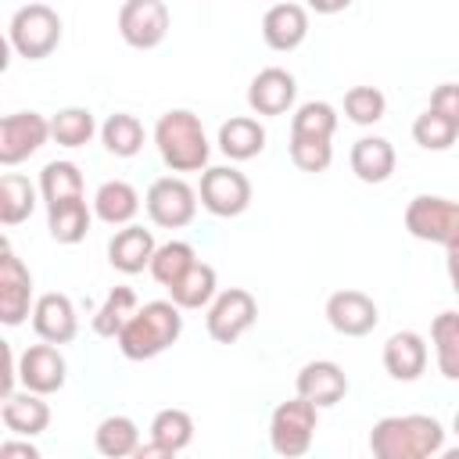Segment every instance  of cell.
Masks as SVG:
<instances>
[{"mask_svg": "<svg viewBox=\"0 0 459 459\" xmlns=\"http://www.w3.org/2000/svg\"><path fill=\"white\" fill-rule=\"evenodd\" d=\"M140 212V194L126 179H108L93 194V215L108 226H129Z\"/></svg>", "mask_w": 459, "mask_h": 459, "instance_id": "d4e9b609", "label": "cell"}, {"mask_svg": "<svg viewBox=\"0 0 459 459\" xmlns=\"http://www.w3.org/2000/svg\"><path fill=\"white\" fill-rule=\"evenodd\" d=\"M294 97H298V82H294V75L287 72V68H262L255 79H251V86H247V108L255 111V115H283V111H290L294 108Z\"/></svg>", "mask_w": 459, "mask_h": 459, "instance_id": "2e32d148", "label": "cell"}, {"mask_svg": "<svg viewBox=\"0 0 459 459\" xmlns=\"http://www.w3.org/2000/svg\"><path fill=\"white\" fill-rule=\"evenodd\" d=\"M215 294H219V276H215V269H212L208 262H201V258L169 287V298H172L179 308H186V312L208 308Z\"/></svg>", "mask_w": 459, "mask_h": 459, "instance_id": "484cf974", "label": "cell"}, {"mask_svg": "<svg viewBox=\"0 0 459 459\" xmlns=\"http://www.w3.org/2000/svg\"><path fill=\"white\" fill-rule=\"evenodd\" d=\"M39 197L47 204L82 197V172L75 161H47L39 172Z\"/></svg>", "mask_w": 459, "mask_h": 459, "instance_id": "d6a6232c", "label": "cell"}, {"mask_svg": "<svg viewBox=\"0 0 459 459\" xmlns=\"http://www.w3.org/2000/svg\"><path fill=\"white\" fill-rule=\"evenodd\" d=\"M294 387H298V394L308 398L312 405L330 409V405H337V402L348 394V377H344V369H341L337 362L316 359V362H305V366L298 369Z\"/></svg>", "mask_w": 459, "mask_h": 459, "instance_id": "ac0fdd59", "label": "cell"}, {"mask_svg": "<svg viewBox=\"0 0 459 459\" xmlns=\"http://www.w3.org/2000/svg\"><path fill=\"white\" fill-rule=\"evenodd\" d=\"M326 323L341 337H366L380 323V312L377 301L362 290H333L326 298Z\"/></svg>", "mask_w": 459, "mask_h": 459, "instance_id": "5bb4252c", "label": "cell"}, {"mask_svg": "<svg viewBox=\"0 0 459 459\" xmlns=\"http://www.w3.org/2000/svg\"><path fill=\"white\" fill-rule=\"evenodd\" d=\"M68 380V362L61 355L57 344L43 341V344H29L18 355V384L36 391V394H57Z\"/></svg>", "mask_w": 459, "mask_h": 459, "instance_id": "4fadbf2b", "label": "cell"}, {"mask_svg": "<svg viewBox=\"0 0 459 459\" xmlns=\"http://www.w3.org/2000/svg\"><path fill=\"white\" fill-rule=\"evenodd\" d=\"M405 230L416 240H430V244H459V201L448 197H434V194H420L409 201L405 208Z\"/></svg>", "mask_w": 459, "mask_h": 459, "instance_id": "ba28073f", "label": "cell"}, {"mask_svg": "<svg viewBox=\"0 0 459 459\" xmlns=\"http://www.w3.org/2000/svg\"><path fill=\"white\" fill-rule=\"evenodd\" d=\"M355 0H308V11H316V14H337V11H344V7H351Z\"/></svg>", "mask_w": 459, "mask_h": 459, "instance_id": "7bdbcfd3", "label": "cell"}, {"mask_svg": "<svg viewBox=\"0 0 459 459\" xmlns=\"http://www.w3.org/2000/svg\"><path fill=\"white\" fill-rule=\"evenodd\" d=\"M337 129V111L326 100H305L298 104V111L290 115V136H305V140H333Z\"/></svg>", "mask_w": 459, "mask_h": 459, "instance_id": "836d02e7", "label": "cell"}, {"mask_svg": "<svg viewBox=\"0 0 459 459\" xmlns=\"http://www.w3.org/2000/svg\"><path fill=\"white\" fill-rule=\"evenodd\" d=\"M90 219H93V212L86 208V197L47 204V230L57 244H79L90 230Z\"/></svg>", "mask_w": 459, "mask_h": 459, "instance_id": "83f0119b", "label": "cell"}, {"mask_svg": "<svg viewBox=\"0 0 459 459\" xmlns=\"http://www.w3.org/2000/svg\"><path fill=\"white\" fill-rule=\"evenodd\" d=\"M154 147H158L161 161L172 172H201V169H208L212 143L204 136L201 118L194 111H186V108H172L154 122Z\"/></svg>", "mask_w": 459, "mask_h": 459, "instance_id": "3957f363", "label": "cell"}, {"mask_svg": "<svg viewBox=\"0 0 459 459\" xmlns=\"http://www.w3.org/2000/svg\"><path fill=\"white\" fill-rule=\"evenodd\" d=\"M384 111H387V97L377 86H351L344 93V115L355 126H373L384 118Z\"/></svg>", "mask_w": 459, "mask_h": 459, "instance_id": "74e56055", "label": "cell"}, {"mask_svg": "<svg viewBox=\"0 0 459 459\" xmlns=\"http://www.w3.org/2000/svg\"><path fill=\"white\" fill-rule=\"evenodd\" d=\"M369 452L377 459H430L445 452V427L434 416H384L369 430Z\"/></svg>", "mask_w": 459, "mask_h": 459, "instance_id": "6da1fadb", "label": "cell"}, {"mask_svg": "<svg viewBox=\"0 0 459 459\" xmlns=\"http://www.w3.org/2000/svg\"><path fill=\"white\" fill-rule=\"evenodd\" d=\"M154 251H158L154 233L143 230V226H136V222L122 226V230L108 240V262H111V269H118V273H126V276H136V273L151 269Z\"/></svg>", "mask_w": 459, "mask_h": 459, "instance_id": "ffe728a7", "label": "cell"}, {"mask_svg": "<svg viewBox=\"0 0 459 459\" xmlns=\"http://www.w3.org/2000/svg\"><path fill=\"white\" fill-rule=\"evenodd\" d=\"M43 398H47V394H36V391H29V387L4 394V409H0L4 427H7L11 434H18V437H36V434H43V430L50 427V405H47Z\"/></svg>", "mask_w": 459, "mask_h": 459, "instance_id": "44dd1931", "label": "cell"}, {"mask_svg": "<svg viewBox=\"0 0 459 459\" xmlns=\"http://www.w3.org/2000/svg\"><path fill=\"white\" fill-rule=\"evenodd\" d=\"M118 36L133 50H154L169 36V7L161 0H126L118 7Z\"/></svg>", "mask_w": 459, "mask_h": 459, "instance_id": "30bf717a", "label": "cell"}, {"mask_svg": "<svg viewBox=\"0 0 459 459\" xmlns=\"http://www.w3.org/2000/svg\"><path fill=\"white\" fill-rule=\"evenodd\" d=\"M219 151L230 161H247L265 151V126L251 115H233L219 126Z\"/></svg>", "mask_w": 459, "mask_h": 459, "instance_id": "603a6c76", "label": "cell"}, {"mask_svg": "<svg viewBox=\"0 0 459 459\" xmlns=\"http://www.w3.org/2000/svg\"><path fill=\"white\" fill-rule=\"evenodd\" d=\"M93 133H97V122H93L90 108H61L50 118V136L61 147H86L93 140Z\"/></svg>", "mask_w": 459, "mask_h": 459, "instance_id": "e575fe53", "label": "cell"}, {"mask_svg": "<svg viewBox=\"0 0 459 459\" xmlns=\"http://www.w3.org/2000/svg\"><path fill=\"white\" fill-rule=\"evenodd\" d=\"M7 43L25 61H43L61 43V14L50 4H25L7 22Z\"/></svg>", "mask_w": 459, "mask_h": 459, "instance_id": "277c9868", "label": "cell"}, {"mask_svg": "<svg viewBox=\"0 0 459 459\" xmlns=\"http://www.w3.org/2000/svg\"><path fill=\"white\" fill-rule=\"evenodd\" d=\"M50 140V118L39 111H14L0 118V165H22Z\"/></svg>", "mask_w": 459, "mask_h": 459, "instance_id": "8fae6325", "label": "cell"}, {"mask_svg": "<svg viewBox=\"0 0 459 459\" xmlns=\"http://www.w3.org/2000/svg\"><path fill=\"white\" fill-rule=\"evenodd\" d=\"M36 208V186L22 172H4L0 176V222L18 226L32 215Z\"/></svg>", "mask_w": 459, "mask_h": 459, "instance_id": "4dcf8cb0", "label": "cell"}, {"mask_svg": "<svg viewBox=\"0 0 459 459\" xmlns=\"http://www.w3.org/2000/svg\"><path fill=\"white\" fill-rule=\"evenodd\" d=\"M197 197L212 215L233 219V215H244L251 204V179L233 165H212L201 172Z\"/></svg>", "mask_w": 459, "mask_h": 459, "instance_id": "9c48e42d", "label": "cell"}, {"mask_svg": "<svg viewBox=\"0 0 459 459\" xmlns=\"http://www.w3.org/2000/svg\"><path fill=\"white\" fill-rule=\"evenodd\" d=\"M136 308L140 305H136V290L133 287H111L108 298L100 301V308L93 312V333L115 341L122 333V326L133 319Z\"/></svg>", "mask_w": 459, "mask_h": 459, "instance_id": "f1b7e54d", "label": "cell"}, {"mask_svg": "<svg viewBox=\"0 0 459 459\" xmlns=\"http://www.w3.org/2000/svg\"><path fill=\"white\" fill-rule=\"evenodd\" d=\"M384 369L391 380H420L427 369V341L416 330H398L384 344Z\"/></svg>", "mask_w": 459, "mask_h": 459, "instance_id": "7402d4cb", "label": "cell"}, {"mask_svg": "<svg viewBox=\"0 0 459 459\" xmlns=\"http://www.w3.org/2000/svg\"><path fill=\"white\" fill-rule=\"evenodd\" d=\"M32 305H36L32 301V273L11 251V244H4V255H0V323L22 326L32 316Z\"/></svg>", "mask_w": 459, "mask_h": 459, "instance_id": "7c38bea8", "label": "cell"}, {"mask_svg": "<svg viewBox=\"0 0 459 459\" xmlns=\"http://www.w3.org/2000/svg\"><path fill=\"white\" fill-rule=\"evenodd\" d=\"M351 172L362 179V183H387L391 172H394V147L391 140L384 136H362L351 143Z\"/></svg>", "mask_w": 459, "mask_h": 459, "instance_id": "cb8c5ba5", "label": "cell"}, {"mask_svg": "<svg viewBox=\"0 0 459 459\" xmlns=\"http://www.w3.org/2000/svg\"><path fill=\"white\" fill-rule=\"evenodd\" d=\"M434 362L445 380H459V312H441L430 323Z\"/></svg>", "mask_w": 459, "mask_h": 459, "instance_id": "f546056e", "label": "cell"}, {"mask_svg": "<svg viewBox=\"0 0 459 459\" xmlns=\"http://www.w3.org/2000/svg\"><path fill=\"white\" fill-rule=\"evenodd\" d=\"M0 459H39V448L29 445V437L25 441H4L0 445Z\"/></svg>", "mask_w": 459, "mask_h": 459, "instance_id": "60d3db41", "label": "cell"}, {"mask_svg": "<svg viewBox=\"0 0 459 459\" xmlns=\"http://www.w3.org/2000/svg\"><path fill=\"white\" fill-rule=\"evenodd\" d=\"M100 143H104L108 154H115V158H133V154H140V147H143V126H140V118L129 115V111L108 115L104 126H100Z\"/></svg>", "mask_w": 459, "mask_h": 459, "instance_id": "1f68e13d", "label": "cell"}, {"mask_svg": "<svg viewBox=\"0 0 459 459\" xmlns=\"http://www.w3.org/2000/svg\"><path fill=\"white\" fill-rule=\"evenodd\" d=\"M183 308L169 298V301H147L133 312V319L122 326V333L115 337L118 351L133 362H143V359H154L161 351H169L179 333H183Z\"/></svg>", "mask_w": 459, "mask_h": 459, "instance_id": "7a4b0ae2", "label": "cell"}, {"mask_svg": "<svg viewBox=\"0 0 459 459\" xmlns=\"http://www.w3.org/2000/svg\"><path fill=\"white\" fill-rule=\"evenodd\" d=\"M459 136V126L448 122L445 115H437L434 108H427L423 115H416L412 122V140L423 147V151H448Z\"/></svg>", "mask_w": 459, "mask_h": 459, "instance_id": "8d00e7d4", "label": "cell"}, {"mask_svg": "<svg viewBox=\"0 0 459 459\" xmlns=\"http://www.w3.org/2000/svg\"><path fill=\"white\" fill-rule=\"evenodd\" d=\"M290 161L301 172H326L333 161V143L330 140H305V136H290Z\"/></svg>", "mask_w": 459, "mask_h": 459, "instance_id": "f35d334b", "label": "cell"}, {"mask_svg": "<svg viewBox=\"0 0 459 459\" xmlns=\"http://www.w3.org/2000/svg\"><path fill=\"white\" fill-rule=\"evenodd\" d=\"M445 251H448V258H445V269H448V283H452V290L459 294V244H448Z\"/></svg>", "mask_w": 459, "mask_h": 459, "instance_id": "b9f144b4", "label": "cell"}, {"mask_svg": "<svg viewBox=\"0 0 459 459\" xmlns=\"http://www.w3.org/2000/svg\"><path fill=\"white\" fill-rule=\"evenodd\" d=\"M194 262H197V251L186 240H169V244H158V251L151 258V276L169 290Z\"/></svg>", "mask_w": 459, "mask_h": 459, "instance_id": "d590c367", "label": "cell"}, {"mask_svg": "<svg viewBox=\"0 0 459 459\" xmlns=\"http://www.w3.org/2000/svg\"><path fill=\"white\" fill-rule=\"evenodd\" d=\"M308 36V7L301 4H290V0H280L265 11L262 18V39L265 47L287 54V50H298Z\"/></svg>", "mask_w": 459, "mask_h": 459, "instance_id": "e0dca14e", "label": "cell"}, {"mask_svg": "<svg viewBox=\"0 0 459 459\" xmlns=\"http://www.w3.org/2000/svg\"><path fill=\"white\" fill-rule=\"evenodd\" d=\"M258 319V301L251 290L244 287H226L212 298L208 305V316H204V326H208V337L219 341V344H233L240 341Z\"/></svg>", "mask_w": 459, "mask_h": 459, "instance_id": "52a82bcc", "label": "cell"}, {"mask_svg": "<svg viewBox=\"0 0 459 459\" xmlns=\"http://www.w3.org/2000/svg\"><path fill=\"white\" fill-rule=\"evenodd\" d=\"M316 423H319V405H312L308 398L294 394L287 402H280L269 416V445L276 455L283 459H298L312 448L316 437Z\"/></svg>", "mask_w": 459, "mask_h": 459, "instance_id": "5b68a950", "label": "cell"}, {"mask_svg": "<svg viewBox=\"0 0 459 459\" xmlns=\"http://www.w3.org/2000/svg\"><path fill=\"white\" fill-rule=\"evenodd\" d=\"M143 208H147V219L154 226H161V230H183L197 215V190L183 176H161V179H154L147 186Z\"/></svg>", "mask_w": 459, "mask_h": 459, "instance_id": "8992f818", "label": "cell"}, {"mask_svg": "<svg viewBox=\"0 0 459 459\" xmlns=\"http://www.w3.org/2000/svg\"><path fill=\"white\" fill-rule=\"evenodd\" d=\"M32 330L39 341H50V344H68L75 341L79 333V316H75V305L68 294L61 290H47L36 298L32 305Z\"/></svg>", "mask_w": 459, "mask_h": 459, "instance_id": "9a60e30c", "label": "cell"}, {"mask_svg": "<svg viewBox=\"0 0 459 459\" xmlns=\"http://www.w3.org/2000/svg\"><path fill=\"white\" fill-rule=\"evenodd\" d=\"M194 441V416L186 409H161L151 420V445L136 448V459L151 455H179Z\"/></svg>", "mask_w": 459, "mask_h": 459, "instance_id": "d6986e66", "label": "cell"}, {"mask_svg": "<svg viewBox=\"0 0 459 459\" xmlns=\"http://www.w3.org/2000/svg\"><path fill=\"white\" fill-rule=\"evenodd\" d=\"M93 445H97V452L108 455V459H126V455H136V448H140L143 441H140L136 420L115 412V416H104V420L97 423Z\"/></svg>", "mask_w": 459, "mask_h": 459, "instance_id": "4316f807", "label": "cell"}, {"mask_svg": "<svg viewBox=\"0 0 459 459\" xmlns=\"http://www.w3.org/2000/svg\"><path fill=\"white\" fill-rule=\"evenodd\" d=\"M452 430H455V437H459V412H455V420H452Z\"/></svg>", "mask_w": 459, "mask_h": 459, "instance_id": "ee69618b", "label": "cell"}, {"mask_svg": "<svg viewBox=\"0 0 459 459\" xmlns=\"http://www.w3.org/2000/svg\"><path fill=\"white\" fill-rule=\"evenodd\" d=\"M430 108H434L437 115H445L448 122L459 126V86H455V82H441V86H434V93H430Z\"/></svg>", "mask_w": 459, "mask_h": 459, "instance_id": "ab89813d", "label": "cell"}]
</instances>
